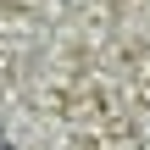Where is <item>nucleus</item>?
Returning a JSON list of instances; mask_svg holds the SVG:
<instances>
[{
	"label": "nucleus",
	"mask_w": 150,
	"mask_h": 150,
	"mask_svg": "<svg viewBox=\"0 0 150 150\" xmlns=\"http://www.w3.org/2000/svg\"><path fill=\"white\" fill-rule=\"evenodd\" d=\"M0 150H11V145H0Z\"/></svg>",
	"instance_id": "nucleus-1"
}]
</instances>
